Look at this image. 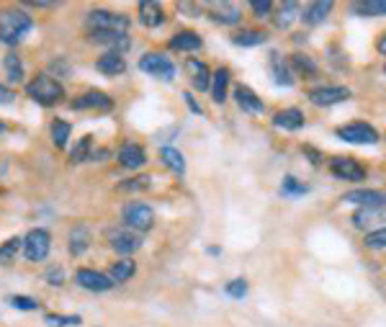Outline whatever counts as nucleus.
Returning <instances> with one entry per match:
<instances>
[{
	"label": "nucleus",
	"mask_w": 386,
	"mask_h": 327,
	"mask_svg": "<svg viewBox=\"0 0 386 327\" xmlns=\"http://www.w3.org/2000/svg\"><path fill=\"white\" fill-rule=\"evenodd\" d=\"M90 147H93V136L85 134L80 142H78V147L70 152V163H85V160H90V157H93V154H90Z\"/></svg>",
	"instance_id": "obj_35"
},
{
	"label": "nucleus",
	"mask_w": 386,
	"mask_h": 327,
	"mask_svg": "<svg viewBox=\"0 0 386 327\" xmlns=\"http://www.w3.org/2000/svg\"><path fill=\"white\" fill-rule=\"evenodd\" d=\"M34 28V19L28 16L26 10L21 8H8L0 13V44L16 46L18 42H24L28 31Z\"/></svg>",
	"instance_id": "obj_1"
},
{
	"label": "nucleus",
	"mask_w": 386,
	"mask_h": 327,
	"mask_svg": "<svg viewBox=\"0 0 386 327\" xmlns=\"http://www.w3.org/2000/svg\"><path fill=\"white\" fill-rule=\"evenodd\" d=\"M351 98V91L342 88V85H327V88H315L309 91V100L315 106H335V103H342V100Z\"/></svg>",
	"instance_id": "obj_11"
},
{
	"label": "nucleus",
	"mask_w": 386,
	"mask_h": 327,
	"mask_svg": "<svg viewBox=\"0 0 386 327\" xmlns=\"http://www.w3.org/2000/svg\"><path fill=\"white\" fill-rule=\"evenodd\" d=\"M24 250V240L21 237H10L0 245V265H10L16 260V255Z\"/></svg>",
	"instance_id": "obj_32"
},
{
	"label": "nucleus",
	"mask_w": 386,
	"mask_h": 327,
	"mask_svg": "<svg viewBox=\"0 0 386 327\" xmlns=\"http://www.w3.org/2000/svg\"><path fill=\"white\" fill-rule=\"evenodd\" d=\"M291 62L297 64L299 70H301V73H317V67H315V62H312V60H309V57H304V55H294L291 57Z\"/></svg>",
	"instance_id": "obj_43"
},
{
	"label": "nucleus",
	"mask_w": 386,
	"mask_h": 327,
	"mask_svg": "<svg viewBox=\"0 0 386 327\" xmlns=\"http://www.w3.org/2000/svg\"><path fill=\"white\" fill-rule=\"evenodd\" d=\"M353 13L358 16H386V0H363V3H353Z\"/></svg>",
	"instance_id": "obj_31"
},
{
	"label": "nucleus",
	"mask_w": 386,
	"mask_h": 327,
	"mask_svg": "<svg viewBox=\"0 0 386 327\" xmlns=\"http://www.w3.org/2000/svg\"><path fill=\"white\" fill-rule=\"evenodd\" d=\"M342 201L358 204L360 209H381V206H386V193L384 191H351L342 196Z\"/></svg>",
	"instance_id": "obj_13"
},
{
	"label": "nucleus",
	"mask_w": 386,
	"mask_h": 327,
	"mask_svg": "<svg viewBox=\"0 0 386 327\" xmlns=\"http://www.w3.org/2000/svg\"><path fill=\"white\" fill-rule=\"evenodd\" d=\"M88 31H108V34H126V28H129V19H126L124 13H114V10H90L88 19Z\"/></svg>",
	"instance_id": "obj_3"
},
{
	"label": "nucleus",
	"mask_w": 386,
	"mask_h": 327,
	"mask_svg": "<svg viewBox=\"0 0 386 327\" xmlns=\"http://www.w3.org/2000/svg\"><path fill=\"white\" fill-rule=\"evenodd\" d=\"M337 136L345 139V142H351V145H376L378 142V132L371 124H363V121L340 127L337 129Z\"/></svg>",
	"instance_id": "obj_6"
},
{
	"label": "nucleus",
	"mask_w": 386,
	"mask_h": 327,
	"mask_svg": "<svg viewBox=\"0 0 386 327\" xmlns=\"http://www.w3.org/2000/svg\"><path fill=\"white\" fill-rule=\"evenodd\" d=\"M384 73H386V64H384Z\"/></svg>",
	"instance_id": "obj_50"
},
{
	"label": "nucleus",
	"mask_w": 386,
	"mask_h": 327,
	"mask_svg": "<svg viewBox=\"0 0 386 327\" xmlns=\"http://www.w3.org/2000/svg\"><path fill=\"white\" fill-rule=\"evenodd\" d=\"M330 10H333V0H317V3H309L301 13V19L304 24L309 26H317V24H322L327 16H330Z\"/></svg>",
	"instance_id": "obj_20"
},
{
	"label": "nucleus",
	"mask_w": 386,
	"mask_h": 327,
	"mask_svg": "<svg viewBox=\"0 0 386 327\" xmlns=\"http://www.w3.org/2000/svg\"><path fill=\"white\" fill-rule=\"evenodd\" d=\"M108 242L119 255H132L142 247V237L134 229H111L108 232Z\"/></svg>",
	"instance_id": "obj_8"
},
{
	"label": "nucleus",
	"mask_w": 386,
	"mask_h": 327,
	"mask_svg": "<svg viewBox=\"0 0 386 327\" xmlns=\"http://www.w3.org/2000/svg\"><path fill=\"white\" fill-rule=\"evenodd\" d=\"M150 181H152L150 175H139V178H129V181H126V183H121V188H124V191H144V188L150 186Z\"/></svg>",
	"instance_id": "obj_41"
},
{
	"label": "nucleus",
	"mask_w": 386,
	"mask_h": 327,
	"mask_svg": "<svg viewBox=\"0 0 386 327\" xmlns=\"http://www.w3.org/2000/svg\"><path fill=\"white\" fill-rule=\"evenodd\" d=\"M72 111H111L114 109V100L108 98V93L103 91H88L82 93L80 98H75L70 103Z\"/></svg>",
	"instance_id": "obj_10"
},
{
	"label": "nucleus",
	"mask_w": 386,
	"mask_h": 327,
	"mask_svg": "<svg viewBox=\"0 0 386 327\" xmlns=\"http://www.w3.org/2000/svg\"><path fill=\"white\" fill-rule=\"evenodd\" d=\"M124 224L134 232H147L155 224V211L142 201H132L124 206Z\"/></svg>",
	"instance_id": "obj_5"
},
{
	"label": "nucleus",
	"mask_w": 386,
	"mask_h": 327,
	"mask_svg": "<svg viewBox=\"0 0 386 327\" xmlns=\"http://www.w3.org/2000/svg\"><path fill=\"white\" fill-rule=\"evenodd\" d=\"M227 88H229V70H227V67H219V70L211 75V96H214L216 103H225Z\"/></svg>",
	"instance_id": "obj_27"
},
{
	"label": "nucleus",
	"mask_w": 386,
	"mask_h": 327,
	"mask_svg": "<svg viewBox=\"0 0 386 327\" xmlns=\"http://www.w3.org/2000/svg\"><path fill=\"white\" fill-rule=\"evenodd\" d=\"M270 75H273V82L276 85H294V75H291V70H288V64L283 62V57L279 55V52H270Z\"/></svg>",
	"instance_id": "obj_19"
},
{
	"label": "nucleus",
	"mask_w": 386,
	"mask_h": 327,
	"mask_svg": "<svg viewBox=\"0 0 386 327\" xmlns=\"http://www.w3.org/2000/svg\"><path fill=\"white\" fill-rule=\"evenodd\" d=\"M139 70L147 75H155L160 80H173L175 78V64L168 60L165 55H157V52H150L139 60Z\"/></svg>",
	"instance_id": "obj_7"
},
{
	"label": "nucleus",
	"mask_w": 386,
	"mask_h": 327,
	"mask_svg": "<svg viewBox=\"0 0 386 327\" xmlns=\"http://www.w3.org/2000/svg\"><path fill=\"white\" fill-rule=\"evenodd\" d=\"M209 16L219 24H237L240 16H243V10L237 8L234 3H209Z\"/></svg>",
	"instance_id": "obj_16"
},
{
	"label": "nucleus",
	"mask_w": 386,
	"mask_h": 327,
	"mask_svg": "<svg viewBox=\"0 0 386 327\" xmlns=\"http://www.w3.org/2000/svg\"><path fill=\"white\" fill-rule=\"evenodd\" d=\"M119 163L124 165V168H129V170H139L147 163V152L139 145H124L121 152H119Z\"/></svg>",
	"instance_id": "obj_21"
},
{
	"label": "nucleus",
	"mask_w": 386,
	"mask_h": 327,
	"mask_svg": "<svg viewBox=\"0 0 386 327\" xmlns=\"http://www.w3.org/2000/svg\"><path fill=\"white\" fill-rule=\"evenodd\" d=\"M134 271H137L134 260H132V258H121V260H116V263L111 265L108 279H111L114 283H124V281H129V279L134 276Z\"/></svg>",
	"instance_id": "obj_26"
},
{
	"label": "nucleus",
	"mask_w": 386,
	"mask_h": 327,
	"mask_svg": "<svg viewBox=\"0 0 386 327\" xmlns=\"http://www.w3.org/2000/svg\"><path fill=\"white\" fill-rule=\"evenodd\" d=\"M3 132H6V124H3V121H0V134H3Z\"/></svg>",
	"instance_id": "obj_49"
},
{
	"label": "nucleus",
	"mask_w": 386,
	"mask_h": 327,
	"mask_svg": "<svg viewBox=\"0 0 386 327\" xmlns=\"http://www.w3.org/2000/svg\"><path fill=\"white\" fill-rule=\"evenodd\" d=\"M26 96L36 100L39 106H54L64 98V88L54 80L52 75H36L34 80L26 85Z\"/></svg>",
	"instance_id": "obj_2"
},
{
	"label": "nucleus",
	"mask_w": 386,
	"mask_h": 327,
	"mask_svg": "<svg viewBox=\"0 0 386 327\" xmlns=\"http://www.w3.org/2000/svg\"><path fill=\"white\" fill-rule=\"evenodd\" d=\"M49 132H52V145L57 147V150L67 147V139H70V134H72V127L67 124V121H62V118H54Z\"/></svg>",
	"instance_id": "obj_30"
},
{
	"label": "nucleus",
	"mask_w": 386,
	"mask_h": 327,
	"mask_svg": "<svg viewBox=\"0 0 386 327\" xmlns=\"http://www.w3.org/2000/svg\"><path fill=\"white\" fill-rule=\"evenodd\" d=\"M366 247H374V250L386 247V229H374V232H366Z\"/></svg>",
	"instance_id": "obj_40"
},
{
	"label": "nucleus",
	"mask_w": 386,
	"mask_h": 327,
	"mask_svg": "<svg viewBox=\"0 0 386 327\" xmlns=\"http://www.w3.org/2000/svg\"><path fill=\"white\" fill-rule=\"evenodd\" d=\"M183 98L188 100V106H191V109H193V111H196V114H201V109H198V106H196V100H193V96H191V93H186Z\"/></svg>",
	"instance_id": "obj_48"
},
{
	"label": "nucleus",
	"mask_w": 386,
	"mask_h": 327,
	"mask_svg": "<svg viewBox=\"0 0 386 327\" xmlns=\"http://www.w3.org/2000/svg\"><path fill=\"white\" fill-rule=\"evenodd\" d=\"M46 281L52 283V286H62L64 273H62V271H49V273H46Z\"/></svg>",
	"instance_id": "obj_46"
},
{
	"label": "nucleus",
	"mask_w": 386,
	"mask_h": 327,
	"mask_svg": "<svg viewBox=\"0 0 386 327\" xmlns=\"http://www.w3.org/2000/svg\"><path fill=\"white\" fill-rule=\"evenodd\" d=\"M227 294L234 297V299H243L245 294H247V281H245V279H237V281L227 283Z\"/></svg>",
	"instance_id": "obj_42"
},
{
	"label": "nucleus",
	"mask_w": 386,
	"mask_h": 327,
	"mask_svg": "<svg viewBox=\"0 0 386 327\" xmlns=\"http://www.w3.org/2000/svg\"><path fill=\"white\" fill-rule=\"evenodd\" d=\"M44 322L49 327H78L82 319L80 315H46Z\"/></svg>",
	"instance_id": "obj_37"
},
{
	"label": "nucleus",
	"mask_w": 386,
	"mask_h": 327,
	"mask_svg": "<svg viewBox=\"0 0 386 327\" xmlns=\"http://www.w3.org/2000/svg\"><path fill=\"white\" fill-rule=\"evenodd\" d=\"M330 173H333L335 178H340V181L358 183L366 178V168H363L358 160H353V157H335L333 163H330Z\"/></svg>",
	"instance_id": "obj_9"
},
{
	"label": "nucleus",
	"mask_w": 386,
	"mask_h": 327,
	"mask_svg": "<svg viewBox=\"0 0 386 327\" xmlns=\"http://www.w3.org/2000/svg\"><path fill=\"white\" fill-rule=\"evenodd\" d=\"M250 8L255 10V13H258V16H268L270 10H273V3H270V0H252L250 3Z\"/></svg>",
	"instance_id": "obj_44"
},
{
	"label": "nucleus",
	"mask_w": 386,
	"mask_h": 327,
	"mask_svg": "<svg viewBox=\"0 0 386 327\" xmlns=\"http://www.w3.org/2000/svg\"><path fill=\"white\" fill-rule=\"evenodd\" d=\"M49 247H52V237L42 227L28 229L26 237H24V255H26V260H31V263L44 260L46 255H49Z\"/></svg>",
	"instance_id": "obj_4"
},
{
	"label": "nucleus",
	"mask_w": 386,
	"mask_h": 327,
	"mask_svg": "<svg viewBox=\"0 0 386 327\" xmlns=\"http://www.w3.org/2000/svg\"><path fill=\"white\" fill-rule=\"evenodd\" d=\"M75 281L85 291H96V294H103V291H108L114 286V281L108 279L106 273L90 271V268H80V271L75 273Z\"/></svg>",
	"instance_id": "obj_12"
},
{
	"label": "nucleus",
	"mask_w": 386,
	"mask_h": 327,
	"mask_svg": "<svg viewBox=\"0 0 386 327\" xmlns=\"http://www.w3.org/2000/svg\"><path fill=\"white\" fill-rule=\"evenodd\" d=\"M170 49H175V52H196V49H201V37L196 31H178L170 39Z\"/></svg>",
	"instance_id": "obj_25"
},
{
	"label": "nucleus",
	"mask_w": 386,
	"mask_h": 327,
	"mask_svg": "<svg viewBox=\"0 0 386 327\" xmlns=\"http://www.w3.org/2000/svg\"><path fill=\"white\" fill-rule=\"evenodd\" d=\"M265 34L263 31H255V28H245V31H240V34H234L232 42L240 46H258V44H265Z\"/></svg>",
	"instance_id": "obj_33"
},
{
	"label": "nucleus",
	"mask_w": 386,
	"mask_h": 327,
	"mask_svg": "<svg viewBox=\"0 0 386 327\" xmlns=\"http://www.w3.org/2000/svg\"><path fill=\"white\" fill-rule=\"evenodd\" d=\"M353 224L358 229H386V206H381V209H358L353 214Z\"/></svg>",
	"instance_id": "obj_14"
},
{
	"label": "nucleus",
	"mask_w": 386,
	"mask_h": 327,
	"mask_svg": "<svg viewBox=\"0 0 386 327\" xmlns=\"http://www.w3.org/2000/svg\"><path fill=\"white\" fill-rule=\"evenodd\" d=\"M93 42H100V44H111V46H121L124 49L129 42H126V34H108V31H88Z\"/></svg>",
	"instance_id": "obj_36"
},
{
	"label": "nucleus",
	"mask_w": 386,
	"mask_h": 327,
	"mask_svg": "<svg viewBox=\"0 0 386 327\" xmlns=\"http://www.w3.org/2000/svg\"><path fill=\"white\" fill-rule=\"evenodd\" d=\"M234 98H237V103H240V109L247 111V114H263V111H265V103H263L250 88H245V85L234 88Z\"/></svg>",
	"instance_id": "obj_23"
},
{
	"label": "nucleus",
	"mask_w": 386,
	"mask_h": 327,
	"mask_svg": "<svg viewBox=\"0 0 386 327\" xmlns=\"http://www.w3.org/2000/svg\"><path fill=\"white\" fill-rule=\"evenodd\" d=\"M90 245V229L85 227V224H78V227L70 229V237H67V250H70V255H82L85 250H88Z\"/></svg>",
	"instance_id": "obj_22"
},
{
	"label": "nucleus",
	"mask_w": 386,
	"mask_h": 327,
	"mask_svg": "<svg viewBox=\"0 0 386 327\" xmlns=\"http://www.w3.org/2000/svg\"><path fill=\"white\" fill-rule=\"evenodd\" d=\"M299 13V3H294V0H288V3H283L279 10V19H276V26L279 28H288L291 24H294V19H297Z\"/></svg>",
	"instance_id": "obj_34"
},
{
	"label": "nucleus",
	"mask_w": 386,
	"mask_h": 327,
	"mask_svg": "<svg viewBox=\"0 0 386 327\" xmlns=\"http://www.w3.org/2000/svg\"><path fill=\"white\" fill-rule=\"evenodd\" d=\"M3 70H6L10 82H24V78H26L24 62H21V57H18L16 52H10V55L3 57Z\"/></svg>",
	"instance_id": "obj_28"
},
{
	"label": "nucleus",
	"mask_w": 386,
	"mask_h": 327,
	"mask_svg": "<svg viewBox=\"0 0 386 327\" xmlns=\"http://www.w3.org/2000/svg\"><path fill=\"white\" fill-rule=\"evenodd\" d=\"M306 191H309V188H306L304 183H299L294 175H286V178H283V186H281V193H283V196H304Z\"/></svg>",
	"instance_id": "obj_38"
},
{
	"label": "nucleus",
	"mask_w": 386,
	"mask_h": 327,
	"mask_svg": "<svg viewBox=\"0 0 386 327\" xmlns=\"http://www.w3.org/2000/svg\"><path fill=\"white\" fill-rule=\"evenodd\" d=\"M273 124L279 129H288V132H297V129L304 127V114L299 109H286V111H279L276 118H273Z\"/></svg>",
	"instance_id": "obj_24"
},
{
	"label": "nucleus",
	"mask_w": 386,
	"mask_h": 327,
	"mask_svg": "<svg viewBox=\"0 0 386 327\" xmlns=\"http://www.w3.org/2000/svg\"><path fill=\"white\" fill-rule=\"evenodd\" d=\"M96 67H98V73L108 75V78H116V75H121L126 70L124 55H121L119 49H111V52H106V55L98 57Z\"/></svg>",
	"instance_id": "obj_15"
},
{
	"label": "nucleus",
	"mask_w": 386,
	"mask_h": 327,
	"mask_svg": "<svg viewBox=\"0 0 386 327\" xmlns=\"http://www.w3.org/2000/svg\"><path fill=\"white\" fill-rule=\"evenodd\" d=\"M10 307L21 309V312H36L39 309V301L31 299V297H24V294H16V297H8Z\"/></svg>",
	"instance_id": "obj_39"
},
{
	"label": "nucleus",
	"mask_w": 386,
	"mask_h": 327,
	"mask_svg": "<svg viewBox=\"0 0 386 327\" xmlns=\"http://www.w3.org/2000/svg\"><path fill=\"white\" fill-rule=\"evenodd\" d=\"M160 160L165 163V168H170L175 175L186 173V157H183L178 150H173V147H162V150H160Z\"/></svg>",
	"instance_id": "obj_29"
},
{
	"label": "nucleus",
	"mask_w": 386,
	"mask_h": 327,
	"mask_svg": "<svg viewBox=\"0 0 386 327\" xmlns=\"http://www.w3.org/2000/svg\"><path fill=\"white\" fill-rule=\"evenodd\" d=\"M186 70H188L191 82H193L196 91H209L211 88V73H209V67L201 60H188Z\"/></svg>",
	"instance_id": "obj_17"
},
{
	"label": "nucleus",
	"mask_w": 386,
	"mask_h": 327,
	"mask_svg": "<svg viewBox=\"0 0 386 327\" xmlns=\"http://www.w3.org/2000/svg\"><path fill=\"white\" fill-rule=\"evenodd\" d=\"M376 49H378V52H381V55H386V31H384V34H381V37H378Z\"/></svg>",
	"instance_id": "obj_47"
},
{
	"label": "nucleus",
	"mask_w": 386,
	"mask_h": 327,
	"mask_svg": "<svg viewBox=\"0 0 386 327\" xmlns=\"http://www.w3.org/2000/svg\"><path fill=\"white\" fill-rule=\"evenodd\" d=\"M13 98H16V93L10 91V88H6V85H0V106L13 103Z\"/></svg>",
	"instance_id": "obj_45"
},
{
	"label": "nucleus",
	"mask_w": 386,
	"mask_h": 327,
	"mask_svg": "<svg viewBox=\"0 0 386 327\" xmlns=\"http://www.w3.org/2000/svg\"><path fill=\"white\" fill-rule=\"evenodd\" d=\"M139 21L150 28L160 26V24H165V10H162L160 3L144 0V3H139Z\"/></svg>",
	"instance_id": "obj_18"
}]
</instances>
